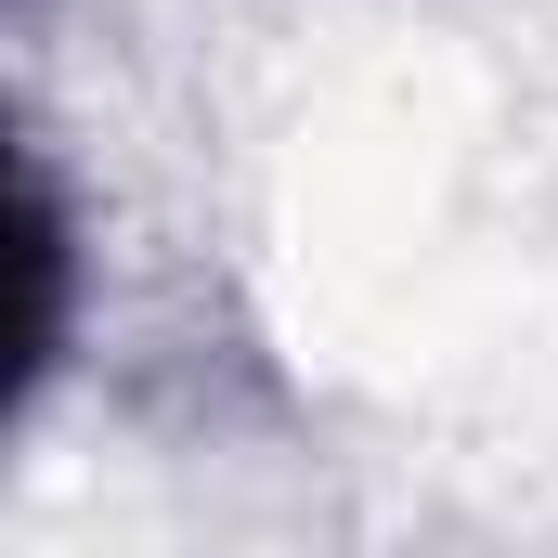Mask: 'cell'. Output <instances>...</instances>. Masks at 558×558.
Returning <instances> with one entry per match:
<instances>
[{"instance_id":"obj_1","label":"cell","mask_w":558,"mask_h":558,"mask_svg":"<svg viewBox=\"0 0 558 558\" xmlns=\"http://www.w3.org/2000/svg\"><path fill=\"white\" fill-rule=\"evenodd\" d=\"M13 274H26V312H13V416H26L78 338V221H65V182L39 156L13 169Z\"/></svg>"}]
</instances>
